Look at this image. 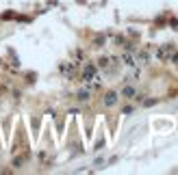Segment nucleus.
<instances>
[{
  "label": "nucleus",
  "mask_w": 178,
  "mask_h": 175,
  "mask_svg": "<svg viewBox=\"0 0 178 175\" xmlns=\"http://www.w3.org/2000/svg\"><path fill=\"white\" fill-rule=\"evenodd\" d=\"M104 104H107V106H115V104H117V93H113V91L107 93V95H104Z\"/></svg>",
  "instance_id": "obj_1"
},
{
  "label": "nucleus",
  "mask_w": 178,
  "mask_h": 175,
  "mask_svg": "<svg viewBox=\"0 0 178 175\" xmlns=\"http://www.w3.org/2000/svg\"><path fill=\"white\" fill-rule=\"evenodd\" d=\"M93 73H96V69H93V65H87V67H85V71H83V78H85V80H89V78L93 76Z\"/></svg>",
  "instance_id": "obj_2"
},
{
  "label": "nucleus",
  "mask_w": 178,
  "mask_h": 175,
  "mask_svg": "<svg viewBox=\"0 0 178 175\" xmlns=\"http://www.w3.org/2000/svg\"><path fill=\"white\" fill-rule=\"evenodd\" d=\"M135 93H137V91H135L133 87H126V89H124V97H128V99L135 97Z\"/></svg>",
  "instance_id": "obj_3"
},
{
  "label": "nucleus",
  "mask_w": 178,
  "mask_h": 175,
  "mask_svg": "<svg viewBox=\"0 0 178 175\" xmlns=\"http://www.w3.org/2000/svg\"><path fill=\"white\" fill-rule=\"evenodd\" d=\"M78 99H83V102L89 99V93H87V91H80V93H78Z\"/></svg>",
  "instance_id": "obj_4"
},
{
  "label": "nucleus",
  "mask_w": 178,
  "mask_h": 175,
  "mask_svg": "<svg viewBox=\"0 0 178 175\" xmlns=\"http://www.w3.org/2000/svg\"><path fill=\"white\" fill-rule=\"evenodd\" d=\"M124 61H126V65H135V59H133V56H128V54L124 56Z\"/></svg>",
  "instance_id": "obj_5"
}]
</instances>
